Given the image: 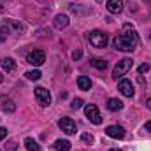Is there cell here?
I'll return each mask as SVG.
<instances>
[{
	"label": "cell",
	"mask_w": 151,
	"mask_h": 151,
	"mask_svg": "<svg viewBox=\"0 0 151 151\" xmlns=\"http://www.w3.org/2000/svg\"><path fill=\"white\" fill-rule=\"evenodd\" d=\"M137 44H139V34L135 32V28H134L132 25L125 23L123 28H121V34L114 39L116 49H118V51H127V53H130V51L135 49Z\"/></svg>",
	"instance_id": "1"
},
{
	"label": "cell",
	"mask_w": 151,
	"mask_h": 151,
	"mask_svg": "<svg viewBox=\"0 0 151 151\" xmlns=\"http://www.w3.org/2000/svg\"><path fill=\"white\" fill-rule=\"evenodd\" d=\"M88 40H90V44H91L93 47L102 49V47H106V46H107L109 37H107V34H104L102 30H93V32H90Z\"/></svg>",
	"instance_id": "2"
},
{
	"label": "cell",
	"mask_w": 151,
	"mask_h": 151,
	"mask_svg": "<svg viewBox=\"0 0 151 151\" xmlns=\"http://www.w3.org/2000/svg\"><path fill=\"white\" fill-rule=\"evenodd\" d=\"M132 65H134L132 58H123V60H119V62L116 63L114 70H113V77H114V79L123 77V76H125L128 70H130V69H132Z\"/></svg>",
	"instance_id": "3"
},
{
	"label": "cell",
	"mask_w": 151,
	"mask_h": 151,
	"mask_svg": "<svg viewBox=\"0 0 151 151\" xmlns=\"http://www.w3.org/2000/svg\"><path fill=\"white\" fill-rule=\"evenodd\" d=\"M84 114H86V118H88L93 125H100V123H102V116H100L99 107H97L95 104H86V106H84Z\"/></svg>",
	"instance_id": "4"
},
{
	"label": "cell",
	"mask_w": 151,
	"mask_h": 151,
	"mask_svg": "<svg viewBox=\"0 0 151 151\" xmlns=\"http://www.w3.org/2000/svg\"><path fill=\"white\" fill-rule=\"evenodd\" d=\"M27 62L34 67H40L44 62H46V53L42 49H34L28 56H27Z\"/></svg>",
	"instance_id": "5"
},
{
	"label": "cell",
	"mask_w": 151,
	"mask_h": 151,
	"mask_svg": "<svg viewBox=\"0 0 151 151\" xmlns=\"http://www.w3.org/2000/svg\"><path fill=\"white\" fill-rule=\"evenodd\" d=\"M35 99H37L39 106H42V107H47V106L51 104V95H49V91H47L46 88H42V86H37V88H35Z\"/></svg>",
	"instance_id": "6"
},
{
	"label": "cell",
	"mask_w": 151,
	"mask_h": 151,
	"mask_svg": "<svg viewBox=\"0 0 151 151\" xmlns=\"http://www.w3.org/2000/svg\"><path fill=\"white\" fill-rule=\"evenodd\" d=\"M58 127L62 128V132H65L67 135H72L77 132V128H76V123L70 119V118H60L58 119Z\"/></svg>",
	"instance_id": "7"
},
{
	"label": "cell",
	"mask_w": 151,
	"mask_h": 151,
	"mask_svg": "<svg viewBox=\"0 0 151 151\" xmlns=\"http://www.w3.org/2000/svg\"><path fill=\"white\" fill-rule=\"evenodd\" d=\"M118 90H119L121 95L127 97V99H132V97H134V84H132V81H128V79H121L119 84H118Z\"/></svg>",
	"instance_id": "8"
},
{
	"label": "cell",
	"mask_w": 151,
	"mask_h": 151,
	"mask_svg": "<svg viewBox=\"0 0 151 151\" xmlns=\"http://www.w3.org/2000/svg\"><path fill=\"white\" fill-rule=\"evenodd\" d=\"M106 134L111 137V139H123L125 137V128L119 127V125H111L106 128Z\"/></svg>",
	"instance_id": "9"
},
{
	"label": "cell",
	"mask_w": 151,
	"mask_h": 151,
	"mask_svg": "<svg viewBox=\"0 0 151 151\" xmlns=\"http://www.w3.org/2000/svg\"><path fill=\"white\" fill-rule=\"evenodd\" d=\"M0 111H4V113H14V111H16L14 100L2 95V97H0Z\"/></svg>",
	"instance_id": "10"
},
{
	"label": "cell",
	"mask_w": 151,
	"mask_h": 151,
	"mask_svg": "<svg viewBox=\"0 0 151 151\" xmlns=\"http://www.w3.org/2000/svg\"><path fill=\"white\" fill-rule=\"evenodd\" d=\"M106 7L111 14H119L123 11V0H107Z\"/></svg>",
	"instance_id": "11"
},
{
	"label": "cell",
	"mask_w": 151,
	"mask_h": 151,
	"mask_svg": "<svg viewBox=\"0 0 151 151\" xmlns=\"http://www.w3.org/2000/svg\"><path fill=\"white\" fill-rule=\"evenodd\" d=\"M55 28H58V30H63V28H67L69 27V23H70V19H69V16H65V14H58L56 18H55Z\"/></svg>",
	"instance_id": "12"
},
{
	"label": "cell",
	"mask_w": 151,
	"mask_h": 151,
	"mask_svg": "<svg viewBox=\"0 0 151 151\" xmlns=\"http://www.w3.org/2000/svg\"><path fill=\"white\" fill-rule=\"evenodd\" d=\"M0 65H2V69H4V72H7V74H12L14 70H16V62L12 60V58H2V62H0Z\"/></svg>",
	"instance_id": "13"
},
{
	"label": "cell",
	"mask_w": 151,
	"mask_h": 151,
	"mask_svg": "<svg viewBox=\"0 0 151 151\" xmlns=\"http://www.w3.org/2000/svg\"><path fill=\"white\" fill-rule=\"evenodd\" d=\"M4 27L7 28V32H9V28L14 30L16 34H23V32H25V25H23V23H18V21H7Z\"/></svg>",
	"instance_id": "14"
},
{
	"label": "cell",
	"mask_w": 151,
	"mask_h": 151,
	"mask_svg": "<svg viewBox=\"0 0 151 151\" xmlns=\"http://www.w3.org/2000/svg\"><path fill=\"white\" fill-rule=\"evenodd\" d=\"M77 86H79V90L88 91V90L91 88V81H90V77H86V76H79V77H77Z\"/></svg>",
	"instance_id": "15"
},
{
	"label": "cell",
	"mask_w": 151,
	"mask_h": 151,
	"mask_svg": "<svg viewBox=\"0 0 151 151\" xmlns=\"http://www.w3.org/2000/svg\"><path fill=\"white\" fill-rule=\"evenodd\" d=\"M106 107H107L109 111L116 113V111H119V109L123 107V102H121V100H118V99H109V100H107V104H106Z\"/></svg>",
	"instance_id": "16"
},
{
	"label": "cell",
	"mask_w": 151,
	"mask_h": 151,
	"mask_svg": "<svg viewBox=\"0 0 151 151\" xmlns=\"http://www.w3.org/2000/svg\"><path fill=\"white\" fill-rule=\"evenodd\" d=\"M70 146H72V144H70L67 139H58V141L55 142V150L56 151H69Z\"/></svg>",
	"instance_id": "17"
},
{
	"label": "cell",
	"mask_w": 151,
	"mask_h": 151,
	"mask_svg": "<svg viewBox=\"0 0 151 151\" xmlns=\"http://www.w3.org/2000/svg\"><path fill=\"white\" fill-rule=\"evenodd\" d=\"M25 146H27V150L28 151H40L39 142L37 141H34L32 137H27V139H25Z\"/></svg>",
	"instance_id": "18"
},
{
	"label": "cell",
	"mask_w": 151,
	"mask_h": 151,
	"mask_svg": "<svg viewBox=\"0 0 151 151\" xmlns=\"http://www.w3.org/2000/svg\"><path fill=\"white\" fill-rule=\"evenodd\" d=\"M90 63H91L95 69H99V70H106V67H107V62L102 60V58H91Z\"/></svg>",
	"instance_id": "19"
},
{
	"label": "cell",
	"mask_w": 151,
	"mask_h": 151,
	"mask_svg": "<svg viewBox=\"0 0 151 151\" xmlns=\"http://www.w3.org/2000/svg\"><path fill=\"white\" fill-rule=\"evenodd\" d=\"M69 7H70V11H72L74 14H86V12H90V9H88V7L81 9V7H79V5H76V4H70Z\"/></svg>",
	"instance_id": "20"
},
{
	"label": "cell",
	"mask_w": 151,
	"mask_h": 151,
	"mask_svg": "<svg viewBox=\"0 0 151 151\" xmlns=\"http://www.w3.org/2000/svg\"><path fill=\"white\" fill-rule=\"evenodd\" d=\"M27 79H30V81H39V79H40V70H28V72H27Z\"/></svg>",
	"instance_id": "21"
},
{
	"label": "cell",
	"mask_w": 151,
	"mask_h": 151,
	"mask_svg": "<svg viewBox=\"0 0 151 151\" xmlns=\"http://www.w3.org/2000/svg\"><path fill=\"white\" fill-rule=\"evenodd\" d=\"M70 107H72V109H81V107H83V100H81V99H74L72 104H70Z\"/></svg>",
	"instance_id": "22"
},
{
	"label": "cell",
	"mask_w": 151,
	"mask_h": 151,
	"mask_svg": "<svg viewBox=\"0 0 151 151\" xmlns=\"http://www.w3.org/2000/svg\"><path fill=\"white\" fill-rule=\"evenodd\" d=\"M7 34H9V32H7V28H5L4 25H0V42H4V40H5Z\"/></svg>",
	"instance_id": "23"
},
{
	"label": "cell",
	"mask_w": 151,
	"mask_h": 151,
	"mask_svg": "<svg viewBox=\"0 0 151 151\" xmlns=\"http://www.w3.org/2000/svg\"><path fill=\"white\" fill-rule=\"evenodd\" d=\"M81 139H83L84 142H90V144L93 142V135H91V134H83V135H81Z\"/></svg>",
	"instance_id": "24"
},
{
	"label": "cell",
	"mask_w": 151,
	"mask_h": 151,
	"mask_svg": "<svg viewBox=\"0 0 151 151\" xmlns=\"http://www.w3.org/2000/svg\"><path fill=\"white\" fill-rule=\"evenodd\" d=\"M7 151H16L18 150V144L14 142V141H11V142H7V148H5Z\"/></svg>",
	"instance_id": "25"
},
{
	"label": "cell",
	"mask_w": 151,
	"mask_h": 151,
	"mask_svg": "<svg viewBox=\"0 0 151 151\" xmlns=\"http://www.w3.org/2000/svg\"><path fill=\"white\" fill-rule=\"evenodd\" d=\"M150 70V65L148 63H142V65H139V74H146Z\"/></svg>",
	"instance_id": "26"
},
{
	"label": "cell",
	"mask_w": 151,
	"mask_h": 151,
	"mask_svg": "<svg viewBox=\"0 0 151 151\" xmlns=\"http://www.w3.org/2000/svg\"><path fill=\"white\" fill-rule=\"evenodd\" d=\"M5 135H7V128L0 127V141H2V139H5Z\"/></svg>",
	"instance_id": "27"
},
{
	"label": "cell",
	"mask_w": 151,
	"mask_h": 151,
	"mask_svg": "<svg viewBox=\"0 0 151 151\" xmlns=\"http://www.w3.org/2000/svg\"><path fill=\"white\" fill-rule=\"evenodd\" d=\"M81 55H83V51H74V53H72V58H74V60H79Z\"/></svg>",
	"instance_id": "28"
},
{
	"label": "cell",
	"mask_w": 151,
	"mask_h": 151,
	"mask_svg": "<svg viewBox=\"0 0 151 151\" xmlns=\"http://www.w3.org/2000/svg\"><path fill=\"white\" fill-rule=\"evenodd\" d=\"M144 130H146V132H151V121H148V123L144 125Z\"/></svg>",
	"instance_id": "29"
},
{
	"label": "cell",
	"mask_w": 151,
	"mask_h": 151,
	"mask_svg": "<svg viewBox=\"0 0 151 151\" xmlns=\"http://www.w3.org/2000/svg\"><path fill=\"white\" fill-rule=\"evenodd\" d=\"M146 107H148V109L151 111V97L148 99V100H146Z\"/></svg>",
	"instance_id": "30"
},
{
	"label": "cell",
	"mask_w": 151,
	"mask_h": 151,
	"mask_svg": "<svg viewBox=\"0 0 151 151\" xmlns=\"http://www.w3.org/2000/svg\"><path fill=\"white\" fill-rule=\"evenodd\" d=\"M109 151H123V150H118V148H114V150H109Z\"/></svg>",
	"instance_id": "31"
},
{
	"label": "cell",
	"mask_w": 151,
	"mask_h": 151,
	"mask_svg": "<svg viewBox=\"0 0 151 151\" xmlns=\"http://www.w3.org/2000/svg\"><path fill=\"white\" fill-rule=\"evenodd\" d=\"M2 79H4V76H2V74H0V83H2Z\"/></svg>",
	"instance_id": "32"
},
{
	"label": "cell",
	"mask_w": 151,
	"mask_h": 151,
	"mask_svg": "<svg viewBox=\"0 0 151 151\" xmlns=\"http://www.w3.org/2000/svg\"><path fill=\"white\" fill-rule=\"evenodd\" d=\"M0 11H4V7H2V5H0Z\"/></svg>",
	"instance_id": "33"
}]
</instances>
